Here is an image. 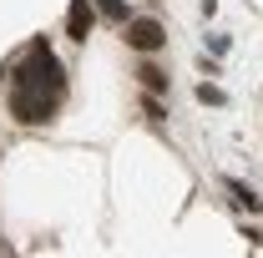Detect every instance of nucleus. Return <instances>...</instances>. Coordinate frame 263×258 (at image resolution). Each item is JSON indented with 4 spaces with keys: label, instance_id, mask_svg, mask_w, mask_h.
<instances>
[{
    "label": "nucleus",
    "instance_id": "f257e3e1",
    "mask_svg": "<svg viewBox=\"0 0 263 258\" xmlns=\"http://www.w3.org/2000/svg\"><path fill=\"white\" fill-rule=\"evenodd\" d=\"M10 86H41V91H51V97L66 91V71H61V61L51 56L46 41H35L31 51H26V61L10 71Z\"/></svg>",
    "mask_w": 263,
    "mask_h": 258
},
{
    "label": "nucleus",
    "instance_id": "39448f33",
    "mask_svg": "<svg viewBox=\"0 0 263 258\" xmlns=\"http://www.w3.org/2000/svg\"><path fill=\"white\" fill-rule=\"evenodd\" d=\"M137 81H142V91H157V97L167 91V71H162V66H152V61L137 66Z\"/></svg>",
    "mask_w": 263,
    "mask_h": 258
},
{
    "label": "nucleus",
    "instance_id": "1a4fd4ad",
    "mask_svg": "<svg viewBox=\"0 0 263 258\" xmlns=\"http://www.w3.org/2000/svg\"><path fill=\"white\" fill-rule=\"evenodd\" d=\"M142 112H147L152 122H162V117H167V112H162V101H157V91H147V97H142Z\"/></svg>",
    "mask_w": 263,
    "mask_h": 258
},
{
    "label": "nucleus",
    "instance_id": "6e6552de",
    "mask_svg": "<svg viewBox=\"0 0 263 258\" xmlns=\"http://www.w3.org/2000/svg\"><path fill=\"white\" fill-rule=\"evenodd\" d=\"M197 101H208V106H223V86H208V81H202V86H197Z\"/></svg>",
    "mask_w": 263,
    "mask_h": 258
},
{
    "label": "nucleus",
    "instance_id": "7ed1b4c3",
    "mask_svg": "<svg viewBox=\"0 0 263 258\" xmlns=\"http://www.w3.org/2000/svg\"><path fill=\"white\" fill-rule=\"evenodd\" d=\"M122 31H127V46H132V51H142V56H157V51L167 46V26H162V21H152V15H137V21L122 26Z\"/></svg>",
    "mask_w": 263,
    "mask_h": 258
},
{
    "label": "nucleus",
    "instance_id": "0eeeda50",
    "mask_svg": "<svg viewBox=\"0 0 263 258\" xmlns=\"http://www.w3.org/2000/svg\"><path fill=\"white\" fill-rule=\"evenodd\" d=\"M97 10L106 15V21H117V26H127V5H122V0H97Z\"/></svg>",
    "mask_w": 263,
    "mask_h": 258
},
{
    "label": "nucleus",
    "instance_id": "f03ea898",
    "mask_svg": "<svg viewBox=\"0 0 263 258\" xmlns=\"http://www.w3.org/2000/svg\"><path fill=\"white\" fill-rule=\"evenodd\" d=\"M56 101L51 91H41V86H10V117L21 122V127H41V122H51L56 117Z\"/></svg>",
    "mask_w": 263,
    "mask_h": 258
},
{
    "label": "nucleus",
    "instance_id": "423d86ee",
    "mask_svg": "<svg viewBox=\"0 0 263 258\" xmlns=\"http://www.w3.org/2000/svg\"><path fill=\"white\" fill-rule=\"evenodd\" d=\"M223 188L233 193V202H238V208H248V213H258V208H263V197L253 193V188H243V182H233V177L223 182Z\"/></svg>",
    "mask_w": 263,
    "mask_h": 258
},
{
    "label": "nucleus",
    "instance_id": "20e7f679",
    "mask_svg": "<svg viewBox=\"0 0 263 258\" xmlns=\"http://www.w3.org/2000/svg\"><path fill=\"white\" fill-rule=\"evenodd\" d=\"M97 26V10H91V0H71V10H66V35L71 41H86Z\"/></svg>",
    "mask_w": 263,
    "mask_h": 258
}]
</instances>
